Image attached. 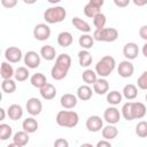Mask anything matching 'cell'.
<instances>
[{"mask_svg": "<svg viewBox=\"0 0 147 147\" xmlns=\"http://www.w3.org/2000/svg\"><path fill=\"white\" fill-rule=\"evenodd\" d=\"M1 3L5 8H13L17 5V0H1Z\"/></svg>", "mask_w": 147, "mask_h": 147, "instance_id": "cell-42", "label": "cell"}, {"mask_svg": "<svg viewBox=\"0 0 147 147\" xmlns=\"http://www.w3.org/2000/svg\"><path fill=\"white\" fill-rule=\"evenodd\" d=\"M13 129L8 124H0V140H7L11 137Z\"/></svg>", "mask_w": 147, "mask_h": 147, "instance_id": "cell-35", "label": "cell"}, {"mask_svg": "<svg viewBox=\"0 0 147 147\" xmlns=\"http://www.w3.org/2000/svg\"><path fill=\"white\" fill-rule=\"evenodd\" d=\"M88 3H91L92 6H94L96 8H101L105 3V0H90Z\"/></svg>", "mask_w": 147, "mask_h": 147, "instance_id": "cell-45", "label": "cell"}, {"mask_svg": "<svg viewBox=\"0 0 147 147\" xmlns=\"http://www.w3.org/2000/svg\"><path fill=\"white\" fill-rule=\"evenodd\" d=\"M96 72L95 71H93L92 69H86L84 72H83V75H82V77H83V80L86 83V84H88V85H91V84H94V82L98 79L96 78Z\"/></svg>", "mask_w": 147, "mask_h": 147, "instance_id": "cell-33", "label": "cell"}, {"mask_svg": "<svg viewBox=\"0 0 147 147\" xmlns=\"http://www.w3.org/2000/svg\"><path fill=\"white\" fill-rule=\"evenodd\" d=\"M106 15L105 14H102V13H99V14H96L94 17H93V24H94V26L96 28V29H102V28H105V25H106Z\"/></svg>", "mask_w": 147, "mask_h": 147, "instance_id": "cell-38", "label": "cell"}, {"mask_svg": "<svg viewBox=\"0 0 147 147\" xmlns=\"http://www.w3.org/2000/svg\"><path fill=\"white\" fill-rule=\"evenodd\" d=\"M30 82L32 84V86L37 87V88H41L44 85L47 84V78L44 74L41 72H37V74H33L30 78Z\"/></svg>", "mask_w": 147, "mask_h": 147, "instance_id": "cell-20", "label": "cell"}, {"mask_svg": "<svg viewBox=\"0 0 147 147\" xmlns=\"http://www.w3.org/2000/svg\"><path fill=\"white\" fill-rule=\"evenodd\" d=\"M38 126H39V124H38V122H37L33 117H28V118H25V119L23 121V123H22L23 130L26 131L28 133H33V132H36V131L38 130Z\"/></svg>", "mask_w": 147, "mask_h": 147, "instance_id": "cell-21", "label": "cell"}, {"mask_svg": "<svg viewBox=\"0 0 147 147\" xmlns=\"http://www.w3.org/2000/svg\"><path fill=\"white\" fill-rule=\"evenodd\" d=\"M7 115H8V117L11 121H17V119H20L23 116V109L17 103L10 105L9 108H8V110H7Z\"/></svg>", "mask_w": 147, "mask_h": 147, "instance_id": "cell-18", "label": "cell"}, {"mask_svg": "<svg viewBox=\"0 0 147 147\" xmlns=\"http://www.w3.org/2000/svg\"><path fill=\"white\" fill-rule=\"evenodd\" d=\"M99 13H101L100 11V8H96V7H94V6H92L91 3H86L85 5V7H84V14L87 16V17H90V18H93L96 14H99Z\"/></svg>", "mask_w": 147, "mask_h": 147, "instance_id": "cell-39", "label": "cell"}, {"mask_svg": "<svg viewBox=\"0 0 147 147\" xmlns=\"http://www.w3.org/2000/svg\"><path fill=\"white\" fill-rule=\"evenodd\" d=\"M24 1V3H26V5H33L34 2H37V0H23Z\"/></svg>", "mask_w": 147, "mask_h": 147, "instance_id": "cell-50", "label": "cell"}, {"mask_svg": "<svg viewBox=\"0 0 147 147\" xmlns=\"http://www.w3.org/2000/svg\"><path fill=\"white\" fill-rule=\"evenodd\" d=\"M6 117V113H5V109L3 108H0V121H3Z\"/></svg>", "mask_w": 147, "mask_h": 147, "instance_id": "cell-48", "label": "cell"}, {"mask_svg": "<svg viewBox=\"0 0 147 147\" xmlns=\"http://www.w3.org/2000/svg\"><path fill=\"white\" fill-rule=\"evenodd\" d=\"M47 1H48L49 3H54V5H55V3H57V2H60L61 0H47Z\"/></svg>", "mask_w": 147, "mask_h": 147, "instance_id": "cell-51", "label": "cell"}, {"mask_svg": "<svg viewBox=\"0 0 147 147\" xmlns=\"http://www.w3.org/2000/svg\"><path fill=\"white\" fill-rule=\"evenodd\" d=\"M136 134L140 138L147 137V122L146 121H140L136 125Z\"/></svg>", "mask_w": 147, "mask_h": 147, "instance_id": "cell-36", "label": "cell"}, {"mask_svg": "<svg viewBox=\"0 0 147 147\" xmlns=\"http://www.w3.org/2000/svg\"><path fill=\"white\" fill-rule=\"evenodd\" d=\"M92 60H93L92 54L87 49H82L78 53V61H79V64L82 67H88V65H91Z\"/></svg>", "mask_w": 147, "mask_h": 147, "instance_id": "cell-26", "label": "cell"}, {"mask_svg": "<svg viewBox=\"0 0 147 147\" xmlns=\"http://www.w3.org/2000/svg\"><path fill=\"white\" fill-rule=\"evenodd\" d=\"M123 54L126 60H134L139 54V47L136 42H127L123 47Z\"/></svg>", "mask_w": 147, "mask_h": 147, "instance_id": "cell-13", "label": "cell"}, {"mask_svg": "<svg viewBox=\"0 0 147 147\" xmlns=\"http://www.w3.org/2000/svg\"><path fill=\"white\" fill-rule=\"evenodd\" d=\"M26 110L30 115L37 116L42 110V103L38 98H30L26 101Z\"/></svg>", "mask_w": 147, "mask_h": 147, "instance_id": "cell-9", "label": "cell"}, {"mask_svg": "<svg viewBox=\"0 0 147 147\" xmlns=\"http://www.w3.org/2000/svg\"><path fill=\"white\" fill-rule=\"evenodd\" d=\"M15 71L11 67V64L7 63V62H2L1 67H0V75L2 77V79H7V78H11L14 76Z\"/></svg>", "mask_w": 147, "mask_h": 147, "instance_id": "cell-29", "label": "cell"}, {"mask_svg": "<svg viewBox=\"0 0 147 147\" xmlns=\"http://www.w3.org/2000/svg\"><path fill=\"white\" fill-rule=\"evenodd\" d=\"M40 55L46 60V61H52L56 56V51L52 45H45L40 49Z\"/></svg>", "mask_w": 147, "mask_h": 147, "instance_id": "cell-24", "label": "cell"}, {"mask_svg": "<svg viewBox=\"0 0 147 147\" xmlns=\"http://www.w3.org/2000/svg\"><path fill=\"white\" fill-rule=\"evenodd\" d=\"M40 90V95L45 99V100H52V99H54L55 98V95H56V88H55V86L53 85V84H49V83H47L46 85H44L41 88H39Z\"/></svg>", "mask_w": 147, "mask_h": 147, "instance_id": "cell-16", "label": "cell"}, {"mask_svg": "<svg viewBox=\"0 0 147 147\" xmlns=\"http://www.w3.org/2000/svg\"><path fill=\"white\" fill-rule=\"evenodd\" d=\"M115 64H116V62H115V59L113 56L105 55L95 64V72L100 77H107V76H109L114 71Z\"/></svg>", "mask_w": 147, "mask_h": 147, "instance_id": "cell-3", "label": "cell"}, {"mask_svg": "<svg viewBox=\"0 0 147 147\" xmlns=\"http://www.w3.org/2000/svg\"><path fill=\"white\" fill-rule=\"evenodd\" d=\"M78 42H79V46H82V47L85 48V49H88V48H91V47L93 46V44H94V38H93L92 36H90V34H82V36L79 37Z\"/></svg>", "mask_w": 147, "mask_h": 147, "instance_id": "cell-31", "label": "cell"}, {"mask_svg": "<svg viewBox=\"0 0 147 147\" xmlns=\"http://www.w3.org/2000/svg\"><path fill=\"white\" fill-rule=\"evenodd\" d=\"M24 63L28 65V68H38L40 64V55L34 51H29L24 55Z\"/></svg>", "mask_w": 147, "mask_h": 147, "instance_id": "cell-11", "label": "cell"}, {"mask_svg": "<svg viewBox=\"0 0 147 147\" xmlns=\"http://www.w3.org/2000/svg\"><path fill=\"white\" fill-rule=\"evenodd\" d=\"M72 24H74V26L77 29V30H79V31H82V32H85V33H87V32H90L91 31V28H90V24L86 22V21H84L83 18H80V17H74L72 18Z\"/></svg>", "mask_w": 147, "mask_h": 147, "instance_id": "cell-27", "label": "cell"}, {"mask_svg": "<svg viewBox=\"0 0 147 147\" xmlns=\"http://www.w3.org/2000/svg\"><path fill=\"white\" fill-rule=\"evenodd\" d=\"M137 85L140 90H147V70L144 71L137 79Z\"/></svg>", "mask_w": 147, "mask_h": 147, "instance_id": "cell-40", "label": "cell"}, {"mask_svg": "<svg viewBox=\"0 0 147 147\" xmlns=\"http://www.w3.org/2000/svg\"><path fill=\"white\" fill-rule=\"evenodd\" d=\"M54 147H69V142L63 138H59L54 141Z\"/></svg>", "mask_w": 147, "mask_h": 147, "instance_id": "cell-41", "label": "cell"}, {"mask_svg": "<svg viewBox=\"0 0 147 147\" xmlns=\"http://www.w3.org/2000/svg\"><path fill=\"white\" fill-rule=\"evenodd\" d=\"M29 70L25 68V67H18L16 70H15V74H14V77L17 82H24L29 78Z\"/></svg>", "mask_w": 147, "mask_h": 147, "instance_id": "cell-32", "label": "cell"}, {"mask_svg": "<svg viewBox=\"0 0 147 147\" xmlns=\"http://www.w3.org/2000/svg\"><path fill=\"white\" fill-rule=\"evenodd\" d=\"M113 1H114V3H115L117 7H119V8H124V7L129 6V3H130L131 0H113Z\"/></svg>", "mask_w": 147, "mask_h": 147, "instance_id": "cell-43", "label": "cell"}, {"mask_svg": "<svg viewBox=\"0 0 147 147\" xmlns=\"http://www.w3.org/2000/svg\"><path fill=\"white\" fill-rule=\"evenodd\" d=\"M77 98L76 95L71 94V93H65L61 96V106L64 108V109H72L74 107H76L77 105Z\"/></svg>", "mask_w": 147, "mask_h": 147, "instance_id": "cell-14", "label": "cell"}, {"mask_svg": "<svg viewBox=\"0 0 147 147\" xmlns=\"http://www.w3.org/2000/svg\"><path fill=\"white\" fill-rule=\"evenodd\" d=\"M72 40H74L72 34L68 31H62L57 36V44L61 47H69L72 44Z\"/></svg>", "mask_w": 147, "mask_h": 147, "instance_id": "cell-19", "label": "cell"}, {"mask_svg": "<svg viewBox=\"0 0 147 147\" xmlns=\"http://www.w3.org/2000/svg\"><path fill=\"white\" fill-rule=\"evenodd\" d=\"M117 71H118V75L123 78H129L133 75V71H134V67L133 64L130 62V60H125V61H122L119 62L118 64V68H117Z\"/></svg>", "mask_w": 147, "mask_h": 147, "instance_id": "cell-10", "label": "cell"}, {"mask_svg": "<svg viewBox=\"0 0 147 147\" xmlns=\"http://www.w3.org/2000/svg\"><path fill=\"white\" fill-rule=\"evenodd\" d=\"M117 134H118V130L116 126H114V124H108L107 126L102 127V137L106 140L115 139Z\"/></svg>", "mask_w": 147, "mask_h": 147, "instance_id": "cell-23", "label": "cell"}, {"mask_svg": "<svg viewBox=\"0 0 147 147\" xmlns=\"http://www.w3.org/2000/svg\"><path fill=\"white\" fill-rule=\"evenodd\" d=\"M5 57L10 63H17L22 59V51L16 46H9L5 51Z\"/></svg>", "mask_w": 147, "mask_h": 147, "instance_id": "cell-7", "label": "cell"}, {"mask_svg": "<svg viewBox=\"0 0 147 147\" xmlns=\"http://www.w3.org/2000/svg\"><path fill=\"white\" fill-rule=\"evenodd\" d=\"M92 88L88 86V84L86 85H80L77 90V96L78 99L83 100V101H87L92 98Z\"/></svg>", "mask_w": 147, "mask_h": 147, "instance_id": "cell-22", "label": "cell"}, {"mask_svg": "<svg viewBox=\"0 0 147 147\" xmlns=\"http://www.w3.org/2000/svg\"><path fill=\"white\" fill-rule=\"evenodd\" d=\"M103 127V121L100 116L92 115L86 119V129L90 132H99Z\"/></svg>", "mask_w": 147, "mask_h": 147, "instance_id": "cell-8", "label": "cell"}, {"mask_svg": "<svg viewBox=\"0 0 147 147\" xmlns=\"http://www.w3.org/2000/svg\"><path fill=\"white\" fill-rule=\"evenodd\" d=\"M107 101L110 105H118L122 101V94L118 91H110L107 94Z\"/></svg>", "mask_w": 147, "mask_h": 147, "instance_id": "cell-34", "label": "cell"}, {"mask_svg": "<svg viewBox=\"0 0 147 147\" xmlns=\"http://www.w3.org/2000/svg\"><path fill=\"white\" fill-rule=\"evenodd\" d=\"M108 90H109V84H108V82L105 79V78H99V79H96L95 82H94V84H93V91L96 93V94H99V95H102V94H106L107 92H108Z\"/></svg>", "mask_w": 147, "mask_h": 147, "instance_id": "cell-15", "label": "cell"}, {"mask_svg": "<svg viewBox=\"0 0 147 147\" xmlns=\"http://www.w3.org/2000/svg\"><path fill=\"white\" fill-rule=\"evenodd\" d=\"M13 140L18 147H23L29 142V133L26 131H24V130L23 131H18V132H16L14 134Z\"/></svg>", "mask_w": 147, "mask_h": 147, "instance_id": "cell-25", "label": "cell"}, {"mask_svg": "<svg viewBox=\"0 0 147 147\" xmlns=\"http://www.w3.org/2000/svg\"><path fill=\"white\" fill-rule=\"evenodd\" d=\"M147 113L146 106L142 102H132V116L133 119L142 118Z\"/></svg>", "mask_w": 147, "mask_h": 147, "instance_id": "cell-17", "label": "cell"}, {"mask_svg": "<svg viewBox=\"0 0 147 147\" xmlns=\"http://www.w3.org/2000/svg\"><path fill=\"white\" fill-rule=\"evenodd\" d=\"M82 147H92V145L91 144H83Z\"/></svg>", "mask_w": 147, "mask_h": 147, "instance_id": "cell-52", "label": "cell"}, {"mask_svg": "<svg viewBox=\"0 0 147 147\" xmlns=\"http://www.w3.org/2000/svg\"><path fill=\"white\" fill-rule=\"evenodd\" d=\"M132 1H133V3H134L136 6H138V7H141V6L147 5V0H132Z\"/></svg>", "mask_w": 147, "mask_h": 147, "instance_id": "cell-47", "label": "cell"}, {"mask_svg": "<svg viewBox=\"0 0 147 147\" xmlns=\"http://www.w3.org/2000/svg\"><path fill=\"white\" fill-rule=\"evenodd\" d=\"M123 95L127 99V100H133L137 98L138 95V88L134 84H127L124 86L123 88Z\"/></svg>", "mask_w": 147, "mask_h": 147, "instance_id": "cell-28", "label": "cell"}, {"mask_svg": "<svg viewBox=\"0 0 147 147\" xmlns=\"http://www.w3.org/2000/svg\"><path fill=\"white\" fill-rule=\"evenodd\" d=\"M94 40L98 41H106V42H113L118 38V30L115 28H102V29H95L93 33Z\"/></svg>", "mask_w": 147, "mask_h": 147, "instance_id": "cell-5", "label": "cell"}, {"mask_svg": "<svg viewBox=\"0 0 147 147\" xmlns=\"http://www.w3.org/2000/svg\"><path fill=\"white\" fill-rule=\"evenodd\" d=\"M103 118L108 124H116L119 122L121 114L117 108L115 107H108L103 113Z\"/></svg>", "mask_w": 147, "mask_h": 147, "instance_id": "cell-12", "label": "cell"}, {"mask_svg": "<svg viewBox=\"0 0 147 147\" xmlns=\"http://www.w3.org/2000/svg\"><path fill=\"white\" fill-rule=\"evenodd\" d=\"M139 36H140V38H142L144 40L147 41V25H144L139 29Z\"/></svg>", "mask_w": 147, "mask_h": 147, "instance_id": "cell-44", "label": "cell"}, {"mask_svg": "<svg viewBox=\"0 0 147 147\" xmlns=\"http://www.w3.org/2000/svg\"><path fill=\"white\" fill-rule=\"evenodd\" d=\"M146 101H147V94H146Z\"/></svg>", "mask_w": 147, "mask_h": 147, "instance_id": "cell-53", "label": "cell"}, {"mask_svg": "<svg viewBox=\"0 0 147 147\" xmlns=\"http://www.w3.org/2000/svg\"><path fill=\"white\" fill-rule=\"evenodd\" d=\"M122 116L126 121H132L133 119V116H132V102H126V103L123 105V107H122Z\"/></svg>", "mask_w": 147, "mask_h": 147, "instance_id": "cell-37", "label": "cell"}, {"mask_svg": "<svg viewBox=\"0 0 147 147\" xmlns=\"http://www.w3.org/2000/svg\"><path fill=\"white\" fill-rule=\"evenodd\" d=\"M51 36V28L45 24V23H39L33 28V37L39 40V41H44L47 40Z\"/></svg>", "mask_w": 147, "mask_h": 147, "instance_id": "cell-6", "label": "cell"}, {"mask_svg": "<svg viewBox=\"0 0 147 147\" xmlns=\"http://www.w3.org/2000/svg\"><path fill=\"white\" fill-rule=\"evenodd\" d=\"M57 125L63 127H75L78 124L79 116L74 110H61L56 114L55 118Z\"/></svg>", "mask_w": 147, "mask_h": 147, "instance_id": "cell-2", "label": "cell"}, {"mask_svg": "<svg viewBox=\"0 0 147 147\" xmlns=\"http://www.w3.org/2000/svg\"><path fill=\"white\" fill-rule=\"evenodd\" d=\"M65 16H67V10L64 9V7L61 6L47 8L44 13V20L49 24L60 23L65 18Z\"/></svg>", "mask_w": 147, "mask_h": 147, "instance_id": "cell-4", "label": "cell"}, {"mask_svg": "<svg viewBox=\"0 0 147 147\" xmlns=\"http://www.w3.org/2000/svg\"><path fill=\"white\" fill-rule=\"evenodd\" d=\"M142 54H144L145 57H147V42L142 46Z\"/></svg>", "mask_w": 147, "mask_h": 147, "instance_id": "cell-49", "label": "cell"}, {"mask_svg": "<svg viewBox=\"0 0 147 147\" xmlns=\"http://www.w3.org/2000/svg\"><path fill=\"white\" fill-rule=\"evenodd\" d=\"M71 65V57L68 54H60L56 56L55 60V64L53 65L52 70H51V75L52 78L55 80H61L63 78H65V76L68 75V71L70 69Z\"/></svg>", "mask_w": 147, "mask_h": 147, "instance_id": "cell-1", "label": "cell"}, {"mask_svg": "<svg viewBox=\"0 0 147 147\" xmlns=\"http://www.w3.org/2000/svg\"><path fill=\"white\" fill-rule=\"evenodd\" d=\"M96 147H111V144L105 139V140L99 141V142L96 144Z\"/></svg>", "mask_w": 147, "mask_h": 147, "instance_id": "cell-46", "label": "cell"}, {"mask_svg": "<svg viewBox=\"0 0 147 147\" xmlns=\"http://www.w3.org/2000/svg\"><path fill=\"white\" fill-rule=\"evenodd\" d=\"M1 88L5 93H14L16 91V83L15 80H13L11 78H7V79H3L2 83H1Z\"/></svg>", "mask_w": 147, "mask_h": 147, "instance_id": "cell-30", "label": "cell"}]
</instances>
